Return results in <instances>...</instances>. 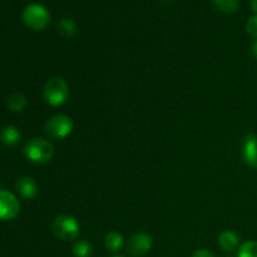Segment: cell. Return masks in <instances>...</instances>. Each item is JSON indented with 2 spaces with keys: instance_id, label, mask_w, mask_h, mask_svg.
Segmentation results:
<instances>
[{
  "instance_id": "1",
  "label": "cell",
  "mask_w": 257,
  "mask_h": 257,
  "mask_svg": "<svg viewBox=\"0 0 257 257\" xmlns=\"http://www.w3.org/2000/svg\"><path fill=\"white\" fill-rule=\"evenodd\" d=\"M50 232L62 241H73L79 236L80 225L74 216L60 215L50 222Z\"/></svg>"
},
{
  "instance_id": "2",
  "label": "cell",
  "mask_w": 257,
  "mask_h": 257,
  "mask_svg": "<svg viewBox=\"0 0 257 257\" xmlns=\"http://www.w3.org/2000/svg\"><path fill=\"white\" fill-rule=\"evenodd\" d=\"M24 156L35 165H45L54 156V146L44 138H33L24 147Z\"/></svg>"
},
{
  "instance_id": "3",
  "label": "cell",
  "mask_w": 257,
  "mask_h": 257,
  "mask_svg": "<svg viewBox=\"0 0 257 257\" xmlns=\"http://www.w3.org/2000/svg\"><path fill=\"white\" fill-rule=\"evenodd\" d=\"M45 102L52 107H60L69 98V84L62 77H53L45 83L43 90Z\"/></svg>"
},
{
  "instance_id": "4",
  "label": "cell",
  "mask_w": 257,
  "mask_h": 257,
  "mask_svg": "<svg viewBox=\"0 0 257 257\" xmlns=\"http://www.w3.org/2000/svg\"><path fill=\"white\" fill-rule=\"evenodd\" d=\"M22 19L29 29L40 32L44 30L50 23V14L45 7L38 3L27 5L22 13Z\"/></svg>"
},
{
  "instance_id": "5",
  "label": "cell",
  "mask_w": 257,
  "mask_h": 257,
  "mask_svg": "<svg viewBox=\"0 0 257 257\" xmlns=\"http://www.w3.org/2000/svg\"><path fill=\"white\" fill-rule=\"evenodd\" d=\"M74 130V122L67 114H55L47 120L44 132L53 140H64L72 135Z\"/></svg>"
},
{
  "instance_id": "6",
  "label": "cell",
  "mask_w": 257,
  "mask_h": 257,
  "mask_svg": "<svg viewBox=\"0 0 257 257\" xmlns=\"http://www.w3.org/2000/svg\"><path fill=\"white\" fill-rule=\"evenodd\" d=\"M153 238L147 232H136L130 237L127 243V252L133 257L145 256L152 250Z\"/></svg>"
},
{
  "instance_id": "7",
  "label": "cell",
  "mask_w": 257,
  "mask_h": 257,
  "mask_svg": "<svg viewBox=\"0 0 257 257\" xmlns=\"http://www.w3.org/2000/svg\"><path fill=\"white\" fill-rule=\"evenodd\" d=\"M20 212V202L14 193L9 191H0V220H14Z\"/></svg>"
},
{
  "instance_id": "8",
  "label": "cell",
  "mask_w": 257,
  "mask_h": 257,
  "mask_svg": "<svg viewBox=\"0 0 257 257\" xmlns=\"http://www.w3.org/2000/svg\"><path fill=\"white\" fill-rule=\"evenodd\" d=\"M241 156L248 167L257 170V135L255 133H247L243 137Z\"/></svg>"
},
{
  "instance_id": "9",
  "label": "cell",
  "mask_w": 257,
  "mask_h": 257,
  "mask_svg": "<svg viewBox=\"0 0 257 257\" xmlns=\"http://www.w3.org/2000/svg\"><path fill=\"white\" fill-rule=\"evenodd\" d=\"M17 190L25 200H32L38 195V183L30 176H23L17 181Z\"/></svg>"
},
{
  "instance_id": "10",
  "label": "cell",
  "mask_w": 257,
  "mask_h": 257,
  "mask_svg": "<svg viewBox=\"0 0 257 257\" xmlns=\"http://www.w3.org/2000/svg\"><path fill=\"white\" fill-rule=\"evenodd\" d=\"M218 245L225 252H232L240 247V236L233 231H223L218 236Z\"/></svg>"
},
{
  "instance_id": "11",
  "label": "cell",
  "mask_w": 257,
  "mask_h": 257,
  "mask_svg": "<svg viewBox=\"0 0 257 257\" xmlns=\"http://www.w3.org/2000/svg\"><path fill=\"white\" fill-rule=\"evenodd\" d=\"M20 140H22L20 131L14 125H7L0 132V141H2L3 145L8 146V147L17 146L20 142Z\"/></svg>"
},
{
  "instance_id": "12",
  "label": "cell",
  "mask_w": 257,
  "mask_h": 257,
  "mask_svg": "<svg viewBox=\"0 0 257 257\" xmlns=\"http://www.w3.org/2000/svg\"><path fill=\"white\" fill-rule=\"evenodd\" d=\"M124 245V238L117 231H110L104 237V246L108 252L117 253Z\"/></svg>"
},
{
  "instance_id": "13",
  "label": "cell",
  "mask_w": 257,
  "mask_h": 257,
  "mask_svg": "<svg viewBox=\"0 0 257 257\" xmlns=\"http://www.w3.org/2000/svg\"><path fill=\"white\" fill-rule=\"evenodd\" d=\"M28 104V99L23 93L15 92L8 97L7 99V105L9 108V110L14 113H20L25 109Z\"/></svg>"
},
{
  "instance_id": "14",
  "label": "cell",
  "mask_w": 257,
  "mask_h": 257,
  "mask_svg": "<svg viewBox=\"0 0 257 257\" xmlns=\"http://www.w3.org/2000/svg\"><path fill=\"white\" fill-rule=\"evenodd\" d=\"M57 30L63 38H73L78 32L77 23L69 18H63L58 22Z\"/></svg>"
},
{
  "instance_id": "15",
  "label": "cell",
  "mask_w": 257,
  "mask_h": 257,
  "mask_svg": "<svg viewBox=\"0 0 257 257\" xmlns=\"http://www.w3.org/2000/svg\"><path fill=\"white\" fill-rule=\"evenodd\" d=\"M72 251L74 257H92L93 246L87 240H77L73 243Z\"/></svg>"
},
{
  "instance_id": "16",
  "label": "cell",
  "mask_w": 257,
  "mask_h": 257,
  "mask_svg": "<svg viewBox=\"0 0 257 257\" xmlns=\"http://www.w3.org/2000/svg\"><path fill=\"white\" fill-rule=\"evenodd\" d=\"M218 12L223 14H232L238 9V0H211Z\"/></svg>"
},
{
  "instance_id": "17",
  "label": "cell",
  "mask_w": 257,
  "mask_h": 257,
  "mask_svg": "<svg viewBox=\"0 0 257 257\" xmlns=\"http://www.w3.org/2000/svg\"><path fill=\"white\" fill-rule=\"evenodd\" d=\"M237 257H257V241L250 240L238 247Z\"/></svg>"
},
{
  "instance_id": "18",
  "label": "cell",
  "mask_w": 257,
  "mask_h": 257,
  "mask_svg": "<svg viewBox=\"0 0 257 257\" xmlns=\"http://www.w3.org/2000/svg\"><path fill=\"white\" fill-rule=\"evenodd\" d=\"M246 32L250 37L257 39V15H252L246 23Z\"/></svg>"
},
{
  "instance_id": "19",
  "label": "cell",
  "mask_w": 257,
  "mask_h": 257,
  "mask_svg": "<svg viewBox=\"0 0 257 257\" xmlns=\"http://www.w3.org/2000/svg\"><path fill=\"white\" fill-rule=\"evenodd\" d=\"M191 257H216V256L213 255L210 250H207V248H198V250H196L195 252L192 253V256Z\"/></svg>"
},
{
  "instance_id": "20",
  "label": "cell",
  "mask_w": 257,
  "mask_h": 257,
  "mask_svg": "<svg viewBox=\"0 0 257 257\" xmlns=\"http://www.w3.org/2000/svg\"><path fill=\"white\" fill-rule=\"evenodd\" d=\"M251 10L257 15V0H251Z\"/></svg>"
},
{
  "instance_id": "21",
  "label": "cell",
  "mask_w": 257,
  "mask_h": 257,
  "mask_svg": "<svg viewBox=\"0 0 257 257\" xmlns=\"http://www.w3.org/2000/svg\"><path fill=\"white\" fill-rule=\"evenodd\" d=\"M252 54H253V57L257 59V40L252 44Z\"/></svg>"
},
{
  "instance_id": "22",
  "label": "cell",
  "mask_w": 257,
  "mask_h": 257,
  "mask_svg": "<svg viewBox=\"0 0 257 257\" xmlns=\"http://www.w3.org/2000/svg\"><path fill=\"white\" fill-rule=\"evenodd\" d=\"M112 257H124V256H122V255H114V256H112Z\"/></svg>"
}]
</instances>
